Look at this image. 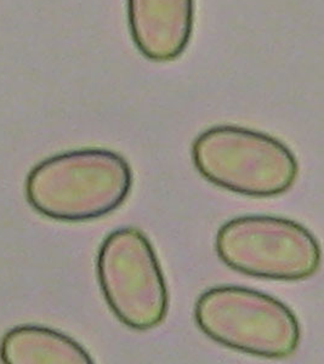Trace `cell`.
Wrapping results in <instances>:
<instances>
[{
  "label": "cell",
  "instance_id": "cell-1",
  "mask_svg": "<svg viewBox=\"0 0 324 364\" xmlns=\"http://www.w3.org/2000/svg\"><path fill=\"white\" fill-rule=\"evenodd\" d=\"M133 173L123 156L83 149L39 161L26 178V199L38 214L63 223L100 219L128 199Z\"/></svg>",
  "mask_w": 324,
  "mask_h": 364
},
{
  "label": "cell",
  "instance_id": "cell-2",
  "mask_svg": "<svg viewBox=\"0 0 324 364\" xmlns=\"http://www.w3.org/2000/svg\"><path fill=\"white\" fill-rule=\"evenodd\" d=\"M191 154L202 178L253 198L286 193L299 174L296 156L283 142L237 125L207 129L195 137Z\"/></svg>",
  "mask_w": 324,
  "mask_h": 364
},
{
  "label": "cell",
  "instance_id": "cell-3",
  "mask_svg": "<svg viewBox=\"0 0 324 364\" xmlns=\"http://www.w3.org/2000/svg\"><path fill=\"white\" fill-rule=\"evenodd\" d=\"M200 331L234 351L267 360H286L299 346V321L279 299L239 286H219L197 299Z\"/></svg>",
  "mask_w": 324,
  "mask_h": 364
},
{
  "label": "cell",
  "instance_id": "cell-4",
  "mask_svg": "<svg viewBox=\"0 0 324 364\" xmlns=\"http://www.w3.org/2000/svg\"><path fill=\"white\" fill-rule=\"evenodd\" d=\"M225 265L250 277L299 282L320 266V247L308 228L294 220L243 215L225 223L215 237Z\"/></svg>",
  "mask_w": 324,
  "mask_h": 364
},
{
  "label": "cell",
  "instance_id": "cell-5",
  "mask_svg": "<svg viewBox=\"0 0 324 364\" xmlns=\"http://www.w3.org/2000/svg\"><path fill=\"white\" fill-rule=\"evenodd\" d=\"M96 273L109 310L126 327L147 331L166 319V278L153 245L140 228L108 233L99 249Z\"/></svg>",
  "mask_w": 324,
  "mask_h": 364
},
{
  "label": "cell",
  "instance_id": "cell-6",
  "mask_svg": "<svg viewBox=\"0 0 324 364\" xmlns=\"http://www.w3.org/2000/svg\"><path fill=\"white\" fill-rule=\"evenodd\" d=\"M130 33L139 51L156 63L179 58L195 23V0H128Z\"/></svg>",
  "mask_w": 324,
  "mask_h": 364
},
{
  "label": "cell",
  "instance_id": "cell-7",
  "mask_svg": "<svg viewBox=\"0 0 324 364\" xmlns=\"http://www.w3.org/2000/svg\"><path fill=\"white\" fill-rule=\"evenodd\" d=\"M0 358L6 364L94 363L75 340L55 329L32 324L13 328L3 336Z\"/></svg>",
  "mask_w": 324,
  "mask_h": 364
}]
</instances>
